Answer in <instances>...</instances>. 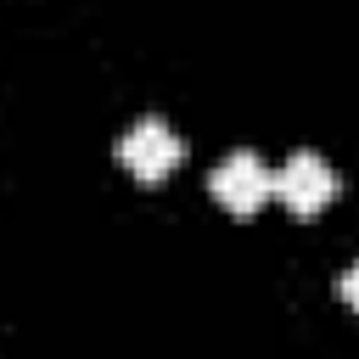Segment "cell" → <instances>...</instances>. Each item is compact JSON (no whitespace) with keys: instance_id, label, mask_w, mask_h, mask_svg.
Here are the masks:
<instances>
[{"instance_id":"cell-1","label":"cell","mask_w":359,"mask_h":359,"mask_svg":"<svg viewBox=\"0 0 359 359\" xmlns=\"http://www.w3.org/2000/svg\"><path fill=\"white\" fill-rule=\"evenodd\" d=\"M118 163L140 180V185H163L180 163H185V140L163 123V118H140L118 135Z\"/></svg>"},{"instance_id":"cell-2","label":"cell","mask_w":359,"mask_h":359,"mask_svg":"<svg viewBox=\"0 0 359 359\" xmlns=\"http://www.w3.org/2000/svg\"><path fill=\"white\" fill-rule=\"evenodd\" d=\"M337 191H342L337 168H331L325 157H314V151H292V157L269 174V196H280L297 219H314L320 208H331Z\"/></svg>"},{"instance_id":"cell-3","label":"cell","mask_w":359,"mask_h":359,"mask_svg":"<svg viewBox=\"0 0 359 359\" xmlns=\"http://www.w3.org/2000/svg\"><path fill=\"white\" fill-rule=\"evenodd\" d=\"M208 196L224 213H258L269 202V168L258 163V151H230L213 174H208Z\"/></svg>"},{"instance_id":"cell-4","label":"cell","mask_w":359,"mask_h":359,"mask_svg":"<svg viewBox=\"0 0 359 359\" xmlns=\"http://www.w3.org/2000/svg\"><path fill=\"white\" fill-rule=\"evenodd\" d=\"M337 292H342V303H348V309H359V258H353V264L342 269V280H337Z\"/></svg>"}]
</instances>
